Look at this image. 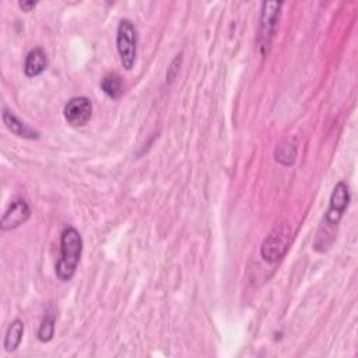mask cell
Returning a JSON list of instances; mask_svg holds the SVG:
<instances>
[{
    "label": "cell",
    "mask_w": 358,
    "mask_h": 358,
    "mask_svg": "<svg viewBox=\"0 0 358 358\" xmlns=\"http://www.w3.org/2000/svg\"><path fill=\"white\" fill-rule=\"evenodd\" d=\"M19 6H20V9H22L23 12L29 13V12H33V10L36 9L37 2H20V3H19Z\"/></svg>",
    "instance_id": "5bb4252c"
},
{
    "label": "cell",
    "mask_w": 358,
    "mask_h": 358,
    "mask_svg": "<svg viewBox=\"0 0 358 358\" xmlns=\"http://www.w3.org/2000/svg\"><path fill=\"white\" fill-rule=\"evenodd\" d=\"M348 202H350L348 185L345 182L340 181L332 192L329 209L325 215V224H326V231L327 233L333 231L338 226L344 212L348 208Z\"/></svg>",
    "instance_id": "5b68a950"
},
{
    "label": "cell",
    "mask_w": 358,
    "mask_h": 358,
    "mask_svg": "<svg viewBox=\"0 0 358 358\" xmlns=\"http://www.w3.org/2000/svg\"><path fill=\"white\" fill-rule=\"evenodd\" d=\"M297 157V147L291 143H283L276 150V161L283 165L294 164Z\"/></svg>",
    "instance_id": "7c38bea8"
},
{
    "label": "cell",
    "mask_w": 358,
    "mask_h": 358,
    "mask_svg": "<svg viewBox=\"0 0 358 358\" xmlns=\"http://www.w3.org/2000/svg\"><path fill=\"white\" fill-rule=\"evenodd\" d=\"M293 233L287 224L277 226L263 241L260 247V255L263 260L269 263H276L287 254L291 245Z\"/></svg>",
    "instance_id": "3957f363"
},
{
    "label": "cell",
    "mask_w": 358,
    "mask_h": 358,
    "mask_svg": "<svg viewBox=\"0 0 358 358\" xmlns=\"http://www.w3.org/2000/svg\"><path fill=\"white\" fill-rule=\"evenodd\" d=\"M281 6L283 3L280 2H263L262 5V13L259 20V47L262 55L266 54V49L272 44V40L279 24Z\"/></svg>",
    "instance_id": "277c9868"
},
{
    "label": "cell",
    "mask_w": 358,
    "mask_h": 358,
    "mask_svg": "<svg viewBox=\"0 0 358 358\" xmlns=\"http://www.w3.org/2000/svg\"><path fill=\"white\" fill-rule=\"evenodd\" d=\"M31 216V209L26 201H16L13 202L6 213L0 220V228L2 231H12L23 226Z\"/></svg>",
    "instance_id": "52a82bcc"
},
{
    "label": "cell",
    "mask_w": 358,
    "mask_h": 358,
    "mask_svg": "<svg viewBox=\"0 0 358 358\" xmlns=\"http://www.w3.org/2000/svg\"><path fill=\"white\" fill-rule=\"evenodd\" d=\"M63 115L70 126H84L93 116V104L87 97H75L65 105Z\"/></svg>",
    "instance_id": "8992f818"
},
{
    "label": "cell",
    "mask_w": 358,
    "mask_h": 358,
    "mask_svg": "<svg viewBox=\"0 0 358 358\" xmlns=\"http://www.w3.org/2000/svg\"><path fill=\"white\" fill-rule=\"evenodd\" d=\"M3 118V123L6 125V127L16 136L23 137V139H29V140H37L40 137V133L34 129H31L27 123L22 122L12 111L9 109H3L2 114Z\"/></svg>",
    "instance_id": "ba28073f"
},
{
    "label": "cell",
    "mask_w": 358,
    "mask_h": 358,
    "mask_svg": "<svg viewBox=\"0 0 358 358\" xmlns=\"http://www.w3.org/2000/svg\"><path fill=\"white\" fill-rule=\"evenodd\" d=\"M54 333H55V318L52 315H47L40 326V330H38V338L42 341V343H48L52 340L54 337Z\"/></svg>",
    "instance_id": "4fadbf2b"
},
{
    "label": "cell",
    "mask_w": 358,
    "mask_h": 358,
    "mask_svg": "<svg viewBox=\"0 0 358 358\" xmlns=\"http://www.w3.org/2000/svg\"><path fill=\"white\" fill-rule=\"evenodd\" d=\"M48 66V58L44 49L36 48L29 52L24 62V73L27 77H37L45 72Z\"/></svg>",
    "instance_id": "9c48e42d"
},
{
    "label": "cell",
    "mask_w": 358,
    "mask_h": 358,
    "mask_svg": "<svg viewBox=\"0 0 358 358\" xmlns=\"http://www.w3.org/2000/svg\"><path fill=\"white\" fill-rule=\"evenodd\" d=\"M116 49L120 56L122 66L132 70L137 56V31L130 20H122L116 31Z\"/></svg>",
    "instance_id": "7a4b0ae2"
},
{
    "label": "cell",
    "mask_w": 358,
    "mask_h": 358,
    "mask_svg": "<svg viewBox=\"0 0 358 358\" xmlns=\"http://www.w3.org/2000/svg\"><path fill=\"white\" fill-rule=\"evenodd\" d=\"M23 336H24V322L20 319H15L9 325L5 336V350L9 352L16 351L23 340Z\"/></svg>",
    "instance_id": "30bf717a"
},
{
    "label": "cell",
    "mask_w": 358,
    "mask_h": 358,
    "mask_svg": "<svg viewBox=\"0 0 358 358\" xmlns=\"http://www.w3.org/2000/svg\"><path fill=\"white\" fill-rule=\"evenodd\" d=\"M83 252V238L75 227L63 230L61 237V259L56 265V277L66 283L76 274Z\"/></svg>",
    "instance_id": "6da1fadb"
},
{
    "label": "cell",
    "mask_w": 358,
    "mask_h": 358,
    "mask_svg": "<svg viewBox=\"0 0 358 358\" xmlns=\"http://www.w3.org/2000/svg\"><path fill=\"white\" fill-rule=\"evenodd\" d=\"M101 88L109 98L118 100L123 91V84H122L119 75L109 73V75L104 76V79L101 80Z\"/></svg>",
    "instance_id": "8fae6325"
}]
</instances>
